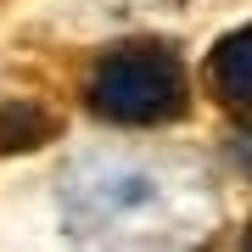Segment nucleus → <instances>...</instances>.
Returning <instances> with one entry per match:
<instances>
[{"label":"nucleus","mask_w":252,"mask_h":252,"mask_svg":"<svg viewBox=\"0 0 252 252\" xmlns=\"http://www.w3.org/2000/svg\"><path fill=\"white\" fill-rule=\"evenodd\" d=\"M73 252H202L219 196L180 157L140 146H95L62 174Z\"/></svg>","instance_id":"nucleus-1"},{"label":"nucleus","mask_w":252,"mask_h":252,"mask_svg":"<svg viewBox=\"0 0 252 252\" xmlns=\"http://www.w3.org/2000/svg\"><path fill=\"white\" fill-rule=\"evenodd\" d=\"M84 118L107 129H168L190 118V73L168 39H112L79 73Z\"/></svg>","instance_id":"nucleus-2"},{"label":"nucleus","mask_w":252,"mask_h":252,"mask_svg":"<svg viewBox=\"0 0 252 252\" xmlns=\"http://www.w3.org/2000/svg\"><path fill=\"white\" fill-rule=\"evenodd\" d=\"M202 84H207V95H213L224 112L252 118V23L230 28V34L219 39L213 51H207V62H202Z\"/></svg>","instance_id":"nucleus-3"},{"label":"nucleus","mask_w":252,"mask_h":252,"mask_svg":"<svg viewBox=\"0 0 252 252\" xmlns=\"http://www.w3.org/2000/svg\"><path fill=\"white\" fill-rule=\"evenodd\" d=\"M241 252H252V230H247V241H241Z\"/></svg>","instance_id":"nucleus-4"},{"label":"nucleus","mask_w":252,"mask_h":252,"mask_svg":"<svg viewBox=\"0 0 252 252\" xmlns=\"http://www.w3.org/2000/svg\"><path fill=\"white\" fill-rule=\"evenodd\" d=\"M6 6H11V0H0V11H6Z\"/></svg>","instance_id":"nucleus-5"}]
</instances>
